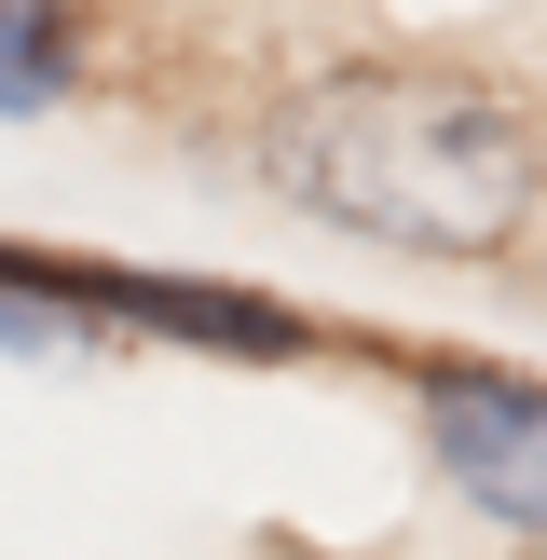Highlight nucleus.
<instances>
[{
    "mask_svg": "<svg viewBox=\"0 0 547 560\" xmlns=\"http://www.w3.org/2000/svg\"><path fill=\"white\" fill-rule=\"evenodd\" d=\"M260 164L328 233L424 246V260H492V246L534 219L547 137H534L520 96H492V82H465V69H342V82H315V96L274 109Z\"/></svg>",
    "mask_w": 547,
    "mask_h": 560,
    "instance_id": "1",
    "label": "nucleus"
},
{
    "mask_svg": "<svg viewBox=\"0 0 547 560\" xmlns=\"http://www.w3.org/2000/svg\"><path fill=\"white\" fill-rule=\"evenodd\" d=\"M410 410H424L438 479H452L492 534L547 547V383L534 370H479V355H438V370L410 383Z\"/></svg>",
    "mask_w": 547,
    "mask_h": 560,
    "instance_id": "2",
    "label": "nucleus"
},
{
    "mask_svg": "<svg viewBox=\"0 0 547 560\" xmlns=\"http://www.w3.org/2000/svg\"><path fill=\"white\" fill-rule=\"evenodd\" d=\"M69 82H82V27H69V0H0V124L55 109Z\"/></svg>",
    "mask_w": 547,
    "mask_h": 560,
    "instance_id": "3",
    "label": "nucleus"
}]
</instances>
